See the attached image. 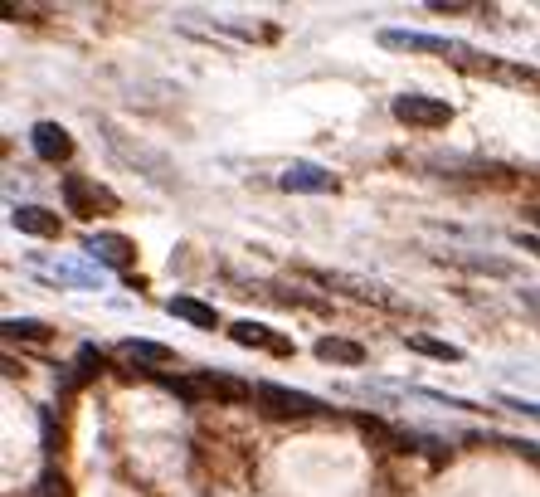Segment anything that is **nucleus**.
Here are the masks:
<instances>
[{
  "instance_id": "nucleus-11",
  "label": "nucleus",
  "mask_w": 540,
  "mask_h": 497,
  "mask_svg": "<svg viewBox=\"0 0 540 497\" xmlns=\"http://www.w3.org/2000/svg\"><path fill=\"white\" fill-rule=\"evenodd\" d=\"M229 337H234L239 346H268L273 356H292L288 337H278V332H273V327H263V322H234V327H229Z\"/></svg>"
},
{
  "instance_id": "nucleus-5",
  "label": "nucleus",
  "mask_w": 540,
  "mask_h": 497,
  "mask_svg": "<svg viewBox=\"0 0 540 497\" xmlns=\"http://www.w3.org/2000/svg\"><path fill=\"white\" fill-rule=\"evenodd\" d=\"M195 385H200V395L224 400V405H244V400H253V390H258V385L239 381V376H229V371H195Z\"/></svg>"
},
{
  "instance_id": "nucleus-22",
  "label": "nucleus",
  "mask_w": 540,
  "mask_h": 497,
  "mask_svg": "<svg viewBox=\"0 0 540 497\" xmlns=\"http://www.w3.org/2000/svg\"><path fill=\"white\" fill-rule=\"evenodd\" d=\"M521 307H526V312L540 322V288H521Z\"/></svg>"
},
{
  "instance_id": "nucleus-17",
  "label": "nucleus",
  "mask_w": 540,
  "mask_h": 497,
  "mask_svg": "<svg viewBox=\"0 0 540 497\" xmlns=\"http://www.w3.org/2000/svg\"><path fill=\"white\" fill-rule=\"evenodd\" d=\"M409 342V351H424V356H433V361H463V351L458 346H448V342H433V337H404Z\"/></svg>"
},
{
  "instance_id": "nucleus-8",
  "label": "nucleus",
  "mask_w": 540,
  "mask_h": 497,
  "mask_svg": "<svg viewBox=\"0 0 540 497\" xmlns=\"http://www.w3.org/2000/svg\"><path fill=\"white\" fill-rule=\"evenodd\" d=\"M278 186H283V191H317V195H326V191H336V176L322 171V166H312V161H292Z\"/></svg>"
},
{
  "instance_id": "nucleus-1",
  "label": "nucleus",
  "mask_w": 540,
  "mask_h": 497,
  "mask_svg": "<svg viewBox=\"0 0 540 497\" xmlns=\"http://www.w3.org/2000/svg\"><path fill=\"white\" fill-rule=\"evenodd\" d=\"M253 400H258V410L268 420H317V415H331L317 395H302V390H288V385H273V381H258Z\"/></svg>"
},
{
  "instance_id": "nucleus-2",
  "label": "nucleus",
  "mask_w": 540,
  "mask_h": 497,
  "mask_svg": "<svg viewBox=\"0 0 540 497\" xmlns=\"http://www.w3.org/2000/svg\"><path fill=\"white\" fill-rule=\"evenodd\" d=\"M380 44H385V49H409V54H443V59H482L477 49L458 44V39L419 35V30H380Z\"/></svg>"
},
{
  "instance_id": "nucleus-6",
  "label": "nucleus",
  "mask_w": 540,
  "mask_h": 497,
  "mask_svg": "<svg viewBox=\"0 0 540 497\" xmlns=\"http://www.w3.org/2000/svg\"><path fill=\"white\" fill-rule=\"evenodd\" d=\"M30 147H35L39 161L59 166V161H69V156H73V137H69V127H59V122H35Z\"/></svg>"
},
{
  "instance_id": "nucleus-24",
  "label": "nucleus",
  "mask_w": 540,
  "mask_h": 497,
  "mask_svg": "<svg viewBox=\"0 0 540 497\" xmlns=\"http://www.w3.org/2000/svg\"><path fill=\"white\" fill-rule=\"evenodd\" d=\"M531 220H536V225H540V205H536V210H531Z\"/></svg>"
},
{
  "instance_id": "nucleus-21",
  "label": "nucleus",
  "mask_w": 540,
  "mask_h": 497,
  "mask_svg": "<svg viewBox=\"0 0 540 497\" xmlns=\"http://www.w3.org/2000/svg\"><path fill=\"white\" fill-rule=\"evenodd\" d=\"M502 405H506V410H516V415H531V420H540V405H531V400H511V395H506Z\"/></svg>"
},
{
  "instance_id": "nucleus-16",
  "label": "nucleus",
  "mask_w": 540,
  "mask_h": 497,
  "mask_svg": "<svg viewBox=\"0 0 540 497\" xmlns=\"http://www.w3.org/2000/svg\"><path fill=\"white\" fill-rule=\"evenodd\" d=\"M5 337H20V342H49V327L35 317H5Z\"/></svg>"
},
{
  "instance_id": "nucleus-20",
  "label": "nucleus",
  "mask_w": 540,
  "mask_h": 497,
  "mask_svg": "<svg viewBox=\"0 0 540 497\" xmlns=\"http://www.w3.org/2000/svg\"><path fill=\"white\" fill-rule=\"evenodd\" d=\"M39 488H44V497H69V483H64V478H54V473H44V483H39Z\"/></svg>"
},
{
  "instance_id": "nucleus-9",
  "label": "nucleus",
  "mask_w": 540,
  "mask_h": 497,
  "mask_svg": "<svg viewBox=\"0 0 540 497\" xmlns=\"http://www.w3.org/2000/svg\"><path fill=\"white\" fill-rule=\"evenodd\" d=\"M83 249L93 254V259H103L112 268H127L137 259V249H132V239H122V234H88L83 239Z\"/></svg>"
},
{
  "instance_id": "nucleus-19",
  "label": "nucleus",
  "mask_w": 540,
  "mask_h": 497,
  "mask_svg": "<svg viewBox=\"0 0 540 497\" xmlns=\"http://www.w3.org/2000/svg\"><path fill=\"white\" fill-rule=\"evenodd\" d=\"M502 449H511L516 459H531V463H540V444H531V439H497Z\"/></svg>"
},
{
  "instance_id": "nucleus-3",
  "label": "nucleus",
  "mask_w": 540,
  "mask_h": 497,
  "mask_svg": "<svg viewBox=\"0 0 540 497\" xmlns=\"http://www.w3.org/2000/svg\"><path fill=\"white\" fill-rule=\"evenodd\" d=\"M59 191H64V205H69V215H78V220H93L98 210H117V195L108 191V186H98L93 176H64L59 181Z\"/></svg>"
},
{
  "instance_id": "nucleus-13",
  "label": "nucleus",
  "mask_w": 540,
  "mask_h": 497,
  "mask_svg": "<svg viewBox=\"0 0 540 497\" xmlns=\"http://www.w3.org/2000/svg\"><path fill=\"white\" fill-rule=\"evenodd\" d=\"M166 312L180 317V322H190V327H205V332H215V327H219V312L210 303H200V298H171Z\"/></svg>"
},
{
  "instance_id": "nucleus-15",
  "label": "nucleus",
  "mask_w": 540,
  "mask_h": 497,
  "mask_svg": "<svg viewBox=\"0 0 540 497\" xmlns=\"http://www.w3.org/2000/svg\"><path fill=\"white\" fill-rule=\"evenodd\" d=\"M312 351H317L322 361H336V366H365V346L346 342V337H322Z\"/></svg>"
},
{
  "instance_id": "nucleus-4",
  "label": "nucleus",
  "mask_w": 540,
  "mask_h": 497,
  "mask_svg": "<svg viewBox=\"0 0 540 497\" xmlns=\"http://www.w3.org/2000/svg\"><path fill=\"white\" fill-rule=\"evenodd\" d=\"M395 117L404 127H448L453 122V108L443 98H429V93H399Z\"/></svg>"
},
{
  "instance_id": "nucleus-14",
  "label": "nucleus",
  "mask_w": 540,
  "mask_h": 497,
  "mask_svg": "<svg viewBox=\"0 0 540 497\" xmlns=\"http://www.w3.org/2000/svg\"><path fill=\"white\" fill-rule=\"evenodd\" d=\"M322 288H341V293H351L356 303H390L375 283H360V278H346V273H312Z\"/></svg>"
},
{
  "instance_id": "nucleus-23",
  "label": "nucleus",
  "mask_w": 540,
  "mask_h": 497,
  "mask_svg": "<svg viewBox=\"0 0 540 497\" xmlns=\"http://www.w3.org/2000/svg\"><path fill=\"white\" fill-rule=\"evenodd\" d=\"M516 244H521V249H526V254H540V234H516Z\"/></svg>"
},
{
  "instance_id": "nucleus-10",
  "label": "nucleus",
  "mask_w": 540,
  "mask_h": 497,
  "mask_svg": "<svg viewBox=\"0 0 540 497\" xmlns=\"http://www.w3.org/2000/svg\"><path fill=\"white\" fill-rule=\"evenodd\" d=\"M10 225L20 234H35V239H59V215H49L44 205H15Z\"/></svg>"
},
{
  "instance_id": "nucleus-7",
  "label": "nucleus",
  "mask_w": 540,
  "mask_h": 497,
  "mask_svg": "<svg viewBox=\"0 0 540 497\" xmlns=\"http://www.w3.org/2000/svg\"><path fill=\"white\" fill-rule=\"evenodd\" d=\"M356 429L370 439V444H380V449H390V454H409L419 439L414 434H404V429H395V424H385L380 415H356Z\"/></svg>"
},
{
  "instance_id": "nucleus-12",
  "label": "nucleus",
  "mask_w": 540,
  "mask_h": 497,
  "mask_svg": "<svg viewBox=\"0 0 540 497\" xmlns=\"http://www.w3.org/2000/svg\"><path fill=\"white\" fill-rule=\"evenodd\" d=\"M117 351H122L127 361H137L142 371H166V366H176V351L161 346V342H122Z\"/></svg>"
},
{
  "instance_id": "nucleus-18",
  "label": "nucleus",
  "mask_w": 540,
  "mask_h": 497,
  "mask_svg": "<svg viewBox=\"0 0 540 497\" xmlns=\"http://www.w3.org/2000/svg\"><path fill=\"white\" fill-rule=\"evenodd\" d=\"M98 371H103V356H98L93 346H83V351H78V381H93Z\"/></svg>"
}]
</instances>
